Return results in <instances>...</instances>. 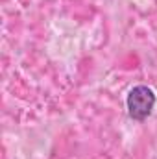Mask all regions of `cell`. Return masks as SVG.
<instances>
[{"label": "cell", "instance_id": "1", "mask_svg": "<svg viewBox=\"0 0 157 159\" xmlns=\"http://www.w3.org/2000/svg\"><path fill=\"white\" fill-rule=\"evenodd\" d=\"M155 93L154 89H150L148 85H135L129 93H128V98H126V106H128V113L133 120H146L154 107H155Z\"/></svg>", "mask_w": 157, "mask_h": 159}]
</instances>
